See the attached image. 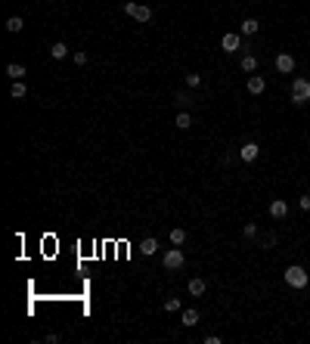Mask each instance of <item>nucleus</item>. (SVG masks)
<instances>
[{"mask_svg": "<svg viewBox=\"0 0 310 344\" xmlns=\"http://www.w3.org/2000/svg\"><path fill=\"white\" fill-rule=\"evenodd\" d=\"M286 282L292 285V289H307V282H310V276H307V270L304 267H298V264H292V267H286Z\"/></svg>", "mask_w": 310, "mask_h": 344, "instance_id": "f257e3e1", "label": "nucleus"}, {"mask_svg": "<svg viewBox=\"0 0 310 344\" xmlns=\"http://www.w3.org/2000/svg\"><path fill=\"white\" fill-rule=\"evenodd\" d=\"M307 99H310V81L307 78H295V81H292V103L304 106Z\"/></svg>", "mask_w": 310, "mask_h": 344, "instance_id": "f03ea898", "label": "nucleus"}, {"mask_svg": "<svg viewBox=\"0 0 310 344\" xmlns=\"http://www.w3.org/2000/svg\"><path fill=\"white\" fill-rule=\"evenodd\" d=\"M124 13L130 16V19H137L140 25H146V22H152V10H149V6L143 3H133V0H128V3H124Z\"/></svg>", "mask_w": 310, "mask_h": 344, "instance_id": "7ed1b4c3", "label": "nucleus"}, {"mask_svg": "<svg viewBox=\"0 0 310 344\" xmlns=\"http://www.w3.org/2000/svg\"><path fill=\"white\" fill-rule=\"evenodd\" d=\"M162 264H164V270H180V267L186 264V254H183L180 248H167L164 257H162Z\"/></svg>", "mask_w": 310, "mask_h": 344, "instance_id": "20e7f679", "label": "nucleus"}, {"mask_svg": "<svg viewBox=\"0 0 310 344\" xmlns=\"http://www.w3.org/2000/svg\"><path fill=\"white\" fill-rule=\"evenodd\" d=\"M273 65H276V72H279V74H292V69H295V56H292V53H279Z\"/></svg>", "mask_w": 310, "mask_h": 344, "instance_id": "39448f33", "label": "nucleus"}, {"mask_svg": "<svg viewBox=\"0 0 310 344\" xmlns=\"http://www.w3.org/2000/svg\"><path fill=\"white\" fill-rule=\"evenodd\" d=\"M220 47H223V53H236V50H242V35H223V40H220Z\"/></svg>", "mask_w": 310, "mask_h": 344, "instance_id": "423d86ee", "label": "nucleus"}, {"mask_svg": "<svg viewBox=\"0 0 310 344\" xmlns=\"http://www.w3.org/2000/svg\"><path fill=\"white\" fill-rule=\"evenodd\" d=\"M257 155H261V146H257V143H245V146L239 149V158H242V162H255Z\"/></svg>", "mask_w": 310, "mask_h": 344, "instance_id": "0eeeda50", "label": "nucleus"}, {"mask_svg": "<svg viewBox=\"0 0 310 344\" xmlns=\"http://www.w3.org/2000/svg\"><path fill=\"white\" fill-rule=\"evenodd\" d=\"M286 214H289V205L282 202V199H273V202H270V217H273V220H282Z\"/></svg>", "mask_w": 310, "mask_h": 344, "instance_id": "6e6552de", "label": "nucleus"}, {"mask_svg": "<svg viewBox=\"0 0 310 344\" xmlns=\"http://www.w3.org/2000/svg\"><path fill=\"white\" fill-rule=\"evenodd\" d=\"M264 87H267V81L261 78V74H251V78H248V93H251V96L264 93Z\"/></svg>", "mask_w": 310, "mask_h": 344, "instance_id": "1a4fd4ad", "label": "nucleus"}, {"mask_svg": "<svg viewBox=\"0 0 310 344\" xmlns=\"http://www.w3.org/2000/svg\"><path fill=\"white\" fill-rule=\"evenodd\" d=\"M205 289H208V282H205V279H199V276H196V279H189V285H186V291H189L192 298L205 295Z\"/></svg>", "mask_w": 310, "mask_h": 344, "instance_id": "9d476101", "label": "nucleus"}, {"mask_svg": "<svg viewBox=\"0 0 310 344\" xmlns=\"http://www.w3.org/2000/svg\"><path fill=\"white\" fill-rule=\"evenodd\" d=\"M180 323L183 326H186V329H196V326H199V310H183V316H180Z\"/></svg>", "mask_w": 310, "mask_h": 344, "instance_id": "9b49d317", "label": "nucleus"}, {"mask_svg": "<svg viewBox=\"0 0 310 344\" xmlns=\"http://www.w3.org/2000/svg\"><path fill=\"white\" fill-rule=\"evenodd\" d=\"M257 31H261V22H257V19H242V35H245V37L257 35Z\"/></svg>", "mask_w": 310, "mask_h": 344, "instance_id": "f8f14e48", "label": "nucleus"}, {"mask_svg": "<svg viewBox=\"0 0 310 344\" xmlns=\"http://www.w3.org/2000/svg\"><path fill=\"white\" fill-rule=\"evenodd\" d=\"M6 74H10L13 81H22L25 78V65L22 62H10V65H6Z\"/></svg>", "mask_w": 310, "mask_h": 344, "instance_id": "ddd939ff", "label": "nucleus"}, {"mask_svg": "<svg viewBox=\"0 0 310 344\" xmlns=\"http://www.w3.org/2000/svg\"><path fill=\"white\" fill-rule=\"evenodd\" d=\"M10 96H13V99H25V96H28V87H25V81H13Z\"/></svg>", "mask_w": 310, "mask_h": 344, "instance_id": "4468645a", "label": "nucleus"}, {"mask_svg": "<svg viewBox=\"0 0 310 344\" xmlns=\"http://www.w3.org/2000/svg\"><path fill=\"white\" fill-rule=\"evenodd\" d=\"M22 28H25L22 16H10V19H6V31H10V35H19Z\"/></svg>", "mask_w": 310, "mask_h": 344, "instance_id": "2eb2a0df", "label": "nucleus"}, {"mask_svg": "<svg viewBox=\"0 0 310 344\" xmlns=\"http://www.w3.org/2000/svg\"><path fill=\"white\" fill-rule=\"evenodd\" d=\"M174 103L180 106V112H186V109L192 106V96L186 93V90H180V93H174Z\"/></svg>", "mask_w": 310, "mask_h": 344, "instance_id": "dca6fc26", "label": "nucleus"}, {"mask_svg": "<svg viewBox=\"0 0 310 344\" xmlns=\"http://www.w3.org/2000/svg\"><path fill=\"white\" fill-rule=\"evenodd\" d=\"M50 56H53V59H65V56H69V47H65L62 40H56V44L50 47Z\"/></svg>", "mask_w": 310, "mask_h": 344, "instance_id": "f3484780", "label": "nucleus"}, {"mask_svg": "<svg viewBox=\"0 0 310 344\" xmlns=\"http://www.w3.org/2000/svg\"><path fill=\"white\" fill-rule=\"evenodd\" d=\"M174 124H177L180 130H189V127H192V115H189V112H180L177 118H174Z\"/></svg>", "mask_w": 310, "mask_h": 344, "instance_id": "a211bd4d", "label": "nucleus"}, {"mask_svg": "<svg viewBox=\"0 0 310 344\" xmlns=\"http://www.w3.org/2000/svg\"><path fill=\"white\" fill-rule=\"evenodd\" d=\"M140 248H143V254H146V257H152L155 251H158V239L149 236V239H143V245H140Z\"/></svg>", "mask_w": 310, "mask_h": 344, "instance_id": "6ab92c4d", "label": "nucleus"}, {"mask_svg": "<svg viewBox=\"0 0 310 344\" xmlns=\"http://www.w3.org/2000/svg\"><path fill=\"white\" fill-rule=\"evenodd\" d=\"M183 242H186V230H183V226H174L171 230V245H183Z\"/></svg>", "mask_w": 310, "mask_h": 344, "instance_id": "aec40b11", "label": "nucleus"}, {"mask_svg": "<svg viewBox=\"0 0 310 344\" xmlns=\"http://www.w3.org/2000/svg\"><path fill=\"white\" fill-rule=\"evenodd\" d=\"M257 69V59H255V56H251V53H242V72H255Z\"/></svg>", "mask_w": 310, "mask_h": 344, "instance_id": "412c9836", "label": "nucleus"}, {"mask_svg": "<svg viewBox=\"0 0 310 344\" xmlns=\"http://www.w3.org/2000/svg\"><path fill=\"white\" fill-rule=\"evenodd\" d=\"M242 236H245V239H257V223H245V226H242Z\"/></svg>", "mask_w": 310, "mask_h": 344, "instance_id": "4be33fe9", "label": "nucleus"}, {"mask_svg": "<svg viewBox=\"0 0 310 344\" xmlns=\"http://www.w3.org/2000/svg\"><path fill=\"white\" fill-rule=\"evenodd\" d=\"M186 87H192V90H196V87H202V74H196V72L186 74Z\"/></svg>", "mask_w": 310, "mask_h": 344, "instance_id": "5701e85b", "label": "nucleus"}, {"mask_svg": "<svg viewBox=\"0 0 310 344\" xmlns=\"http://www.w3.org/2000/svg\"><path fill=\"white\" fill-rule=\"evenodd\" d=\"M164 310H167V313H177V310H180V298H167L164 301Z\"/></svg>", "mask_w": 310, "mask_h": 344, "instance_id": "b1692460", "label": "nucleus"}, {"mask_svg": "<svg viewBox=\"0 0 310 344\" xmlns=\"http://www.w3.org/2000/svg\"><path fill=\"white\" fill-rule=\"evenodd\" d=\"M279 245V236H276V233H267L264 236V248H276Z\"/></svg>", "mask_w": 310, "mask_h": 344, "instance_id": "393cba45", "label": "nucleus"}, {"mask_svg": "<svg viewBox=\"0 0 310 344\" xmlns=\"http://www.w3.org/2000/svg\"><path fill=\"white\" fill-rule=\"evenodd\" d=\"M87 59H90V56L84 53V50H78V53H74V62H78V65H87Z\"/></svg>", "mask_w": 310, "mask_h": 344, "instance_id": "a878e982", "label": "nucleus"}, {"mask_svg": "<svg viewBox=\"0 0 310 344\" xmlns=\"http://www.w3.org/2000/svg\"><path fill=\"white\" fill-rule=\"evenodd\" d=\"M298 205L304 208V211H310V196H301V199H298Z\"/></svg>", "mask_w": 310, "mask_h": 344, "instance_id": "bb28decb", "label": "nucleus"}]
</instances>
